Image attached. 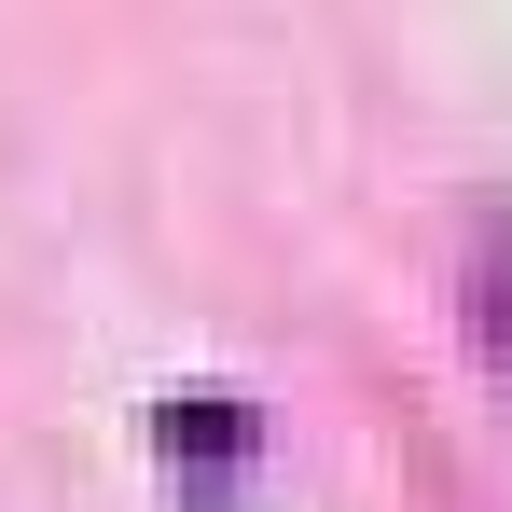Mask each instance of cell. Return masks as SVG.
<instances>
[{
    "instance_id": "cell-1",
    "label": "cell",
    "mask_w": 512,
    "mask_h": 512,
    "mask_svg": "<svg viewBox=\"0 0 512 512\" xmlns=\"http://www.w3.org/2000/svg\"><path fill=\"white\" fill-rule=\"evenodd\" d=\"M153 457H167V485L180 499H236L250 485V457H263V429H250V402H153Z\"/></svg>"
}]
</instances>
